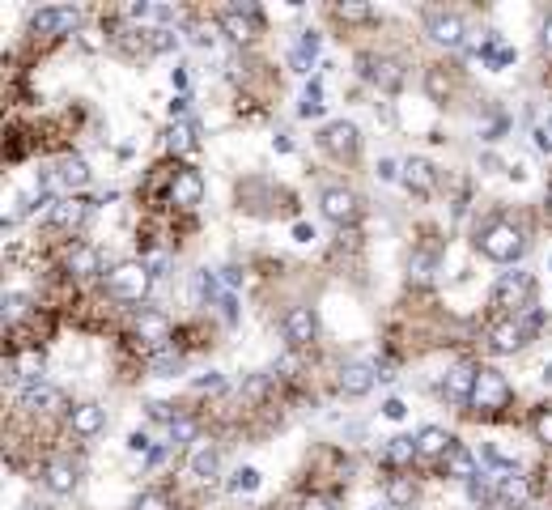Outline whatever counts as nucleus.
I'll use <instances>...</instances> for the list:
<instances>
[{"label":"nucleus","mask_w":552,"mask_h":510,"mask_svg":"<svg viewBox=\"0 0 552 510\" xmlns=\"http://www.w3.org/2000/svg\"><path fill=\"white\" fill-rule=\"evenodd\" d=\"M476 247H480V255L493 264H515L518 255L527 251V238H523V230H518L515 222H493L480 230Z\"/></svg>","instance_id":"f257e3e1"},{"label":"nucleus","mask_w":552,"mask_h":510,"mask_svg":"<svg viewBox=\"0 0 552 510\" xmlns=\"http://www.w3.org/2000/svg\"><path fill=\"white\" fill-rule=\"evenodd\" d=\"M149 281H153V273H149L145 260H123V264H115V268L107 273V289L115 294V298H123V302H141V298H145Z\"/></svg>","instance_id":"f03ea898"},{"label":"nucleus","mask_w":552,"mask_h":510,"mask_svg":"<svg viewBox=\"0 0 552 510\" xmlns=\"http://www.w3.org/2000/svg\"><path fill=\"white\" fill-rule=\"evenodd\" d=\"M531 289H536V281L527 273H502V281L493 286V307H502L510 315H523L531 307Z\"/></svg>","instance_id":"7ed1b4c3"},{"label":"nucleus","mask_w":552,"mask_h":510,"mask_svg":"<svg viewBox=\"0 0 552 510\" xmlns=\"http://www.w3.org/2000/svg\"><path fill=\"white\" fill-rule=\"evenodd\" d=\"M510 404V383H505L502 370L493 366H480L476 370V391H472V409H505Z\"/></svg>","instance_id":"20e7f679"},{"label":"nucleus","mask_w":552,"mask_h":510,"mask_svg":"<svg viewBox=\"0 0 552 510\" xmlns=\"http://www.w3.org/2000/svg\"><path fill=\"white\" fill-rule=\"evenodd\" d=\"M319 213L328 217V222H336V225H349V222H357L361 200H357L353 187L331 183V187H323V192H319Z\"/></svg>","instance_id":"39448f33"},{"label":"nucleus","mask_w":552,"mask_h":510,"mask_svg":"<svg viewBox=\"0 0 552 510\" xmlns=\"http://www.w3.org/2000/svg\"><path fill=\"white\" fill-rule=\"evenodd\" d=\"M425 30H430V38L442 43V47H463L467 43L463 17L451 13V9H425Z\"/></svg>","instance_id":"423d86ee"},{"label":"nucleus","mask_w":552,"mask_h":510,"mask_svg":"<svg viewBox=\"0 0 552 510\" xmlns=\"http://www.w3.org/2000/svg\"><path fill=\"white\" fill-rule=\"evenodd\" d=\"M357 64H361V73H366L379 89H387V94H395V89L404 86V64L391 60V56H374V51H361V56H357Z\"/></svg>","instance_id":"0eeeda50"},{"label":"nucleus","mask_w":552,"mask_h":510,"mask_svg":"<svg viewBox=\"0 0 552 510\" xmlns=\"http://www.w3.org/2000/svg\"><path fill=\"white\" fill-rule=\"evenodd\" d=\"M319 145L328 153H336V158H353V153L361 150V128H357L353 120H331V124H323Z\"/></svg>","instance_id":"6e6552de"},{"label":"nucleus","mask_w":552,"mask_h":510,"mask_svg":"<svg viewBox=\"0 0 552 510\" xmlns=\"http://www.w3.org/2000/svg\"><path fill=\"white\" fill-rule=\"evenodd\" d=\"M77 22H81V13L73 5H43V9L30 13L35 35H68V30H77Z\"/></svg>","instance_id":"1a4fd4ad"},{"label":"nucleus","mask_w":552,"mask_h":510,"mask_svg":"<svg viewBox=\"0 0 552 510\" xmlns=\"http://www.w3.org/2000/svg\"><path fill=\"white\" fill-rule=\"evenodd\" d=\"M17 404H22L26 412H56V409H64V391L43 383V379H30V383L17 391Z\"/></svg>","instance_id":"9d476101"},{"label":"nucleus","mask_w":552,"mask_h":510,"mask_svg":"<svg viewBox=\"0 0 552 510\" xmlns=\"http://www.w3.org/2000/svg\"><path fill=\"white\" fill-rule=\"evenodd\" d=\"M315 332H319L315 307H289V315H285V340L294 349H307L315 340Z\"/></svg>","instance_id":"9b49d317"},{"label":"nucleus","mask_w":552,"mask_h":510,"mask_svg":"<svg viewBox=\"0 0 552 510\" xmlns=\"http://www.w3.org/2000/svg\"><path fill=\"white\" fill-rule=\"evenodd\" d=\"M136 337L145 340L149 349L171 345V319L161 311H153V307H141V315H136Z\"/></svg>","instance_id":"f8f14e48"},{"label":"nucleus","mask_w":552,"mask_h":510,"mask_svg":"<svg viewBox=\"0 0 552 510\" xmlns=\"http://www.w3.org/2000/svg\"><path fill=\"white\" fill-rule=\"evenodd\" d=\"M489 345L497 349V353H515V349H523L527 345V328H523V319H518V315L497 319V324L489 328Z\"/></svg>","instance_id":"ddd939ff"},{"label":"nucleus","mask_w":552,"mask_h":510,"mask_svg":"<svg viewBox=\"0 0 552 510\" xmlns=\"http://www.w3.org/2000/svg\"><path fill=\"white\" fill-rule=\"evenodd\" d=\"M200 196H204V179H200L196 166L174 171V183H171V200H174V204H179V209H192V204H200Z\"/></svg>","instance_id":"4468645a"},{"label":"nucleus","mask_w":552,"mask_h":510,"mask_svg":"<svg viewBox=\"0 0 552 510\" xmlns=\"http://www.w3.org/2000/svg\"><path fill=\"white\" fill-rule=\"evenodd\" d=\"M77 463L73 460H64V455H56V460L43 463V485L51 489V494H73L77 489Z\"/></svg>","instance_id":"2eb2a0df"},{"label":"nucleus","mask_w":552,"mask_h":510,"mask_svg":"<svg viewBox=\"0 0 552 510\" xmlns=\"http://www.w3.org/2000/svg\"><path fill=\"white\" fill-rule=\"evenodd\" d=\"M374 379H382L379 366H370V361H349L340 370V391L344 396H366L370 387H374Z\"/></svg>","instance_id":"dca6fc26"},{"label":"nucleus","mask_w":552,"mask_h":510,"mask_svg":"<svg viewBox=\"0 0 552 510\" xmlns=\"http://www.w3.org/2000/svg\"><path fill=\"white\" fill-rule=\"evenodd\" d=\"M64 268H68L73 276H94V273H102L99 247H94V243H73V247H68V255H64Z\"/></svg>","instance_id":"f3484780"},{"label":"nucleus","mask_w":552,"mask_h":510,"mask_svg":"<svg viewBox=\"0 0 552 510\" xmlns=\"http://www.w3.org/2000/svg\"><path fill=\"white\" fill-rule=\"evenodd\" d=\"M68 422H73V434L94 438V434H102V425H107V409H102V404H73V409H68Z\"/></svg>","instance_id":"a211bd4d"},{"label":"nucleus","mask_w":552,"mask_h":510,"mask_svg":"<svg viewBox=\"0 0 552 510\" xmlns=\"http://www.w3.org/2000/svg\"><path fill=\"white\" fill-rule=\"evenodd\" d=\"M404 183H408V192L430 196L433 187H438V171H433L430 158H408V162H404Z\"/></svg>","instance_id":"6ab92c4d"},{"label":"nucleus","mask_w":552,"mask_h":510,"mask_svg":"<svg viewBox=\"0 0 552 510\" xmlns=\"http://www.w3.org/2000/svg\"><path fill=\"white\" fill-rule=\"evenodd\" d=\"M86 213H89V204H86V200L64 196V200H51L47 222H51V225H64V230H77V225L86 222Z\"/></svg>","instance_id":"aec40b11"},{"label":"nucleus","mask_w":552,"mask_h":510,"mask_svg":"<svg viewBox=\"0 0 552 510\" xmlns=\"http://www.w3.org/2000/svg\"><path fill=\"white\" fill-rule=\"evenodd\" d=\"M446 396L454 400V404H472V391H476V370L472 366H451L446 370Z\"/></svg>","instance_id":"412c9836"},{"label":"nucleus","mask_w":552,"mask_h":510,"mask_svg":"<svg viewBox=\"0 0 552 510\" xmlns=\"http://www.w3.org/2000/svg\"><path fill=\"white\" fill-rule=\"evenodd\" d=\"M442 468H446V476H459V481H476V455L463 447V442H454L446 455H442Z\"/></svg>","instance_id":"4be33fe9"},{"label":"nucleus","mask_w":552,"mask_h":510,"mask_svg":"<svg viewBox=\"0 0 552 510\" xmlns=\"http://www.w3.org/2000/svg\"><path fill=\"white\" fill-rule=\"evenodd\" d=\"M451 447H454V438L446 434L442 425H425L417 434V455H425V460H442Z\"/></svg>","instance_id":"5701e85b"},{"label":"nucleus","mask_w":552,"mask_h":510,"mask_svg":"<svg viewBox=\"0 0 552 510\" xmlns=\"http://www.w3.org/2000/svg\"><path fill=\"white\" fill-rule=\"evenodd\" d=\"M217 468H221V451H217V442L200 438L196 447H192V473L209 481V476H217Z\"/></svg>","instance_id":"b1692460"},{"label":"nucleus","mask_w":552,"mask_h":510,"mask_svg":"<svg viewBox=\"0 0 552 510\" xmlns=\"http://www.w3.org/2000/svg\"><path fill=\"white\" fill-rule=\"evenodd\" d=\"M166 150L171 153L196 150V124H192V120H171V128H166Z\"/></svg>","instance_id":"393cba45"},{"label":"nucleus","mask_w":552,"mask_h":510,"mask_svg":"<svg viewBox=\"0 0 552 510\" xmlns=\"http://www.w3.org/2000/svg\"><path fill=\"white\" fill-rule=\"evenodd\" d=\"M221 30H225L234 43H246V38L255 35V17L243 13V9H225V13H221Z\"/></svg>","instance_id":"a878e982"},{"label":"nucleus","mask_w":552,"mask_h":510,"mask_svg":"<svg viewBox=\"0 0 552 510\" xmlns=\"http://www.w3.org/2000/svg\"><path fill=\"white\" fill-rule=\"evenodd\" d=\"M56 179H60L64 187H86L89 183V162L81 158V153H68V158L56 166Z\"/></svg>","instance_id":"bb28decb"},{"label":"nucleus","mask_w":552,"mask_h":510,"mask_svg":"<svg viewBox=\"0 0 552 510\" xmlns=\"http://www.w3.org/2000/svg\"><path fill=\"white\" fill-rule=\"evenodd\" d=\"M179 366H183V353H179L174 345H161V349L149 353V370H153V374H174Z\"/></svg>","instance_id":"cd10ccee"},{"label":"nucleus","mask_w":552,"mask_h":510,"mask_svg":"<svg viewBox=\"0 0 552 510\" xmlns=\"http://www.w3.org/2000/svg\"><path fill=\"white\" fill-rule=\"evenodd\" d=\"M319 43H323V38L315 35V30H307V35L297 38V47H294V68H297V73H307V68H310V60L319 56Z\"/></svg>","instance_id":"c85d7f7f"},{"label":"nucleus","mask_w":552,"mask_h":510,"mask_svg":"<svg viewBox=\"0 0 552 510\" xmlns=\"http://www.w3.org/2000/svg\"><path fill=\"white\" fill-rule=\"evenodd\" d=\"M497 498L502 502H527V481L518 473H502L497 476Z\"/></svg>","instance_id":"c756f323"},{"label":"nucleus","mask_w":552,"mask_h":510,"mask_svg":"<svg viewBox=\"0 0 552 510\" xmlns=\"http://www.w3.org/2000/svg\"><path fill=\"white\" fill-rule=\"evenodd\" d=\"M387 463H412L417 460V438H391L387 447H382Z\"/></svg>","instance_id":"7c9ffc66"},{"label":"nucleus","mask_w":552,"mask_h":510,"mask_svg":"<svg viewBox=\"0 0 552 510\" xmlns=\"http://www.w3.org/2000/svg\"><path fill=\"white\" fill-rule=\"evenodd\" d=\"M412 498H417V489H412L408 476H391V481H387V502H391V506H412Z\"/></svg>","instance_id":"2f4dec72"},{"label":"nucleus","mask_w":552,"mask_h":510,"mask_svg":"<svg viewBox=\"0 0 552 510\" xmlns=\"http://www.w3.org/2000/svg\"><path fill=\"white\" fill-rule=\"evenodd\" d=\"M323 107H328V102H323V86H319V77H315V81L302 89V102H297V111H302V115H319Z\"/></svg>","instance_id":"473e14b6"},{"label":"nucleus","mask_w":552,"mask_h":510,"mask_svg":"<svg viewBox=\"0 0 552 510\" xmlns=\"http://www.w3.org/2000/svg\"><path fill=\"white\" fill-rule=\"evenodd\" d=\"M192 294H196V302H204V298H217V276H213L209 268H200V273L192 276Z\"/></svg>","instance_id":"72a5a7b5"},{"label":"nucleus","mask_w":552,"mask_h":510,"mask_svg":"<svg viewBox=\"0 0 552 510\" xmlns=\"http://www.w3.org/2000/svg\"><path fill=\"white\" fill-rule=\"evenodd\" d=\"M149 51H171V47H179V35H174L171 26H158V30H149Z\"/></svg>","instance_id":"f704fd0d"},{"label":"nucleus","mask_w":552,"mask_h":510,"mask_svg":"<svg viewBox=\"0 0 552 510\" xmlns=\"http://www.w3.org/2000/svg\"><path fill=\"white\" fill-rule=\"evenodd\" d=\"M336 17H344V22H366V17H374V9L361 5V0H344V5H336Z\"/></svg>","instance_id":"c9c22d12"},{"label":"nucleus","mask_w":552,"mask_h":510,"mask_svg":"<svg viewBox=\"0 0 552 510\" xmlns=\"http://www.w3.org/2000/svg\"><path fill=\"white\" fill-rule=\"evenodd\" d=\"M230 489L234 494H251V489H259V468H238V473L230 476Z\"/></svg>","instance_id":"e433bc0d"},{"label":"nucleus","mask_w":552,"mask_h":510,"mask_svg":"<svg viewBox=\"0 0 552 510\" xmlns=\"http://www.w3.org/2000/svg\"><path fill=\"white\" fill-rule=\"evenodd\" d=\"M26 307H30L26 294H5V324H17V319L26 315Z\"/></svg>","instance_id":"4c0bfd02"},{"label":"nucleus","mask_w":552,"mask_h":510,"mask_svg":"<svg viewBox=\"0 0 552 510\" xmlns=\"http://www.w3.org/2000/svg\"><path fill=\"white\" fill-rule=\"evenodd\" d=\"M171 442H200V438H196V422H192V417H179V422H171Z\"/></svg>","instance_id":"58836bf2"},{"label":"nucleus","mask_w":552,"mask_h":510,"mask_svg":"<svg viewBox=\"0 0 552 510\" xmlns=\"http://www.w3.org/2000/svg\"><path fill=\"white\" fill-rule=\"evenodd\" d=\"M531 430H536V438H540V442H548V447H552V409H536V417H531Z\"/></svg>","instance_id":"ea45409f"},{"label":"nucleus","mask_w":552,"mask_h":510,"mask_svg":"<svg viewBox=\"0 0 552 510\" xmlns=\"http://www.w3.org/2000/svg\"><path fill=\"white\" fill-rule=\"evenodd\" d=\"M77 43H81L86 51H99L102 43H107V38H102L99 26H81V30H77Z\"/></svg>","instance_id":"a19ab883"},{"label":"nucleus","mask_w":552,"mask_h":510,"mask_svg":"<svg viewBox=\"0 0 552 510\" xmlns=\"http://www.w3.org/2000/svg\"><path fill=\"white\" fill-rule=\"evenodd\" d=\"M268 383H272V374H251V379L243 383V396L246 400H259L264 391H268Z\"/></svg>","instance_id":"79ce46f5"},{"label":"nucleus","mask_w":552,"mask_h":510,"mask_svg":"<svg viewBox=\"0 0 552 510\" xmlns=\"http://www.w3.org/2000/svg\"><path fill=\"white\" fill-rule=\"evenodd\" d=\"M196 391H209V396H217V391H225V374L209 370L204 379H196Z\"/></svg>","instance_id":"37998d69"},{"label":"nucleus","mask_w":552,"mask_h":510,"mask_svg":"<svg viewBox=\"0 0 552 510\" xmlns=\"http://www.w3.org/2000/svg\"><path fill=\"white\" fill-rule=\"evenodd\" d=\"M132 510H171V502L161 498V494H141V498L132 502Z\"/></svg>","instance_id":"c03bdc74"},{"label":"nucleus","mask_w":552,"mask_h":510,"mask_svg":"<svg viewBox=\"0 0 552 510\" xmlns=\"http://www.w3.org/2000/svg\"><path fill=\"white\" fill-rule=\"evenodd\" d=\"M26 209H30V204H26V196H9V209H5V225L22 222V217H26Z\"/></svg>","instance_id":"a18cd8bd"},{"label":"nucleus","mask_w":552,"mask_h":510,"mask_svg":"<svg viewBox=\"0 0 552 510\" xmlns=\"http://www.w3.org/2000/svg\"><path fill=\"white\" fill-rule=\"evenodd\" d=\"M192 43H200V47H213V43H217V30H213V26H204V22H196V26H192Z\"/></svg>","instance_id":"49530a36"},{"label":"nucleus","mask_w":552,"mask_h":510,"mask_svg":"<svg viewBox=\"0 0 552 510\" xmlns=\"http://www.w3.org/2000/svg\"><path fill=\"white\" fill-rule=\"evenodd\" d=\"M425 86H430L433 99H446V81H442V68H430V73H425Z\"/></svg>","instance_id":"de8ad7c7"},{"label":"nucleus","mask_w":552,"mask_h":510,"mask_svg":"<svg viewBox=\"0 0 552 510\" xmlns=\"http://www.w3.org/2000/svg\"><path fill=\"white\" fill-rule=\"evenodd\" d=\"M128 447H132L136 455H145V451H153V442H149V434H145V430H136V434L128 438Z\"/></svg>","instance_id":"09e8293b"},{"label":"nucleus","mask_w":552,"mask_h":510,"mask_svg":"<svg viewBox=\"0 0 552 510\" xmlns=\"http://www.w3.org/2000/svg\"><path fill=\"white\" fill-rule=\"evenodd\" d=\"M149 417H158V422H179V417L171 412V404H161V400H153V404H149Z\"/></svg>","instance_id":"8fccbe9b"},{"label":"nucleus","mask_w":552,"mask_h":510,"mask_svg":"<svg viewBox=\"0 0 552 510\" xmlns=\"http://www.w3.org/2000/svg\"><path fill=\"white\" fill-rule=\"evenodd\" d=\"M400 171H404V166L395 162V158H379V179H395Z\"/></svg>","instance_id":"3c124183"},{"label":"nucleus","mask_w":552,"mask_h":510,"mask_svg":"<svg viewBox=\"0 0 552 510\" xmlns=\"http://www.w3.org/2000/svg\"><path fill=\"white\" fill-rule=\"evenodd\" d=\"M404 400H387V404H382V417H391V422H400V417H404Z\"/></svg>","instance_id":"603ef678"},{"label":"nucleus","mask_w":552,"mask_h":510,"mask_svg":"<svg viewBox=\"0 0 552 510\" xmlns=\"http://www.w3.org/2000/svg\"><path fill=\"white\" fill-rule=\"evenodd\" d=\"M294 238H297V243H310V238H315V225H310V222H297V225H294Z\"/></svg>","instance_id":"864d4df0"},{"label":"nucleus","mask_w":552,"mask_h":510,"mask_svg":"<svg viewBox=\"0 0 552 510\" xmlns=\"http://www.w3.org/2000/svg\"><path fill=\"white\" fill-rule=\"evenodd\" d=\"M187 102H192L187 94H179V99L171 102V115H174V120H183V115H187Z\"/></svg>","instance_id":"5fc2aeb1"},{"label":"nucleus","mask_w":552,"mask_h":510,"mask_svg":"<svg viewBox=\"0 0 552 510\" xmlns=\"http://www.w3.org/2000/svg\"><path fill=\"white\" fill-rule=\"evenodd\" d=\"M221 315H225V319H234V315H238V307H234V294H221Z\"/></svg>","instance_id":"6e6d98bb"},{"label":"nucleus","mask_w":552,"mask_h":510,"mask_svg":"<svg viewBox=\"0 0 552 510\" xmlns=\"http://www.w3.org/2000/svg\"><path fill=\"white\" fill-rule=\"evenodd\" d=\"M540 43L552 51V13H548V17H544V26H540Z\"/></svg>","instance_id":"4d7b16f0"},{"label":"nucleus","mask_w":552,"mask_h":510,"mask_svg":"<svg viewBox=\"0 0 552 510\" xmlns=\"http://www.w3.org/2000/svg\"><path fill=\"white\" fill-rule=\"evenodd\" d=\"M171 81H174V89H179V94H187V68H174Z\"/></svg>","instance_id":"13d9d810"},{"label":"nucleus","mask_w":552,"mask_h":510,"mask_svg":"<svg viewBox=\"0 0 552 510\" xmlns=\"http://www.w3.org/2000/svg\"><path fill=\"white\" fill-rule=\"evenodd\" d=\"M272 150H276V153H289V150H294V141L281 132V137H272Z\"/></svg>","instance_id":"bf43d9fd"},{"label":"nucleus","mask_w":552,"mask_h":510,"mask_svg":"<svg viewBox=\"0 0 552 510\" xmlns=\"http://www.w3.org/2000/svg\"><path fill=\"white\" fill-rule=\"evenodd\" d=\"M153 17H158V22H171L174 9H171V5H153Z\"/></svg>","instance_id":"052dcab7"},{"label":"nucleus","mask_w":552,"mask_h":510,"mask_svg":"<svg viewBox=\"0 0 552 510\" xmlns=\"http://www.w3.org/2000/svg\"><path fill=\"white\" fill-rule=\"evenodd\" d=\"M307 510H328V502H323V498H310V502H307Z\"/></svg>","instance_id":"680f3d73"},{"label":"nucleus","mask_w":552,"mask_h":510,"mask_svg":"<svg viewBox=\"0 0 552 510\" xmlns=\"http://www.w3.org/2000/svg\"><path fill=\"white\" fill-rule=\"evenodd\" d=\"M544 200H548V209H552V183H548V196H544Z\"/></svg>","instance_id":"e2e57ef3"},{"label":"nucleus","mask_w":552,"mask_h":510,"mask_svg":"<svg viewBox=\"0 0 552 510\" xmlns=\"http://www.w3.org/2000/svg\"><path fill=\"white\" fill-rule=\"evenodd\" d=\"M548 128H552V115H548Z\"/></svg>","instance_id":"0e129e2a"}]
</instances>
